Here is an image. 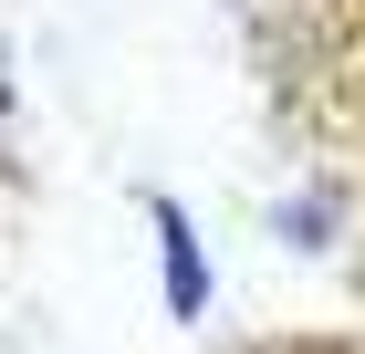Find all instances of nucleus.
<instances>
[{
    "mask_svg": "<svg viewBox=\"0 0 365 354\" xmlns=\"http://www.w3.org/2000/svg\"><path fill=\"white\" fill-rule=\"evenodd\" d=\"M146 229H157V261H168V302H178V313H198V302H209V261H198L188 209H178V198H157V209H146Z\"/></svg>",
    "mask_w": 365,
    "mask_h": 354,
    "instance_id": "f257e3e1",
    "label": "nucleus"
}]
</instances>
